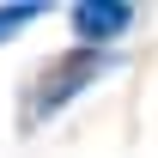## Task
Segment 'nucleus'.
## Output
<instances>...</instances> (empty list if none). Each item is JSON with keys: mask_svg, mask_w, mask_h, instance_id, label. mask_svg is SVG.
I'll list each match as a JSON object with an SVG mask.
<instances>
[{"mask_svg": "<svg viewBox=\"0 0 158 158\" xmlns=\"http://www.w3.org/2000/svg\"><path fill=\"white\" fill-rule=\"evenodd\" d=\"M116 73V49H73V55L49 61L31 85V98H24V128H43L49 116H61L79 91H91L98 79Z\"/></svg>", "mask_w": 158, "mask_h": 158, "instance_id": "obj_1", "label": "nucleus"}, {"mask_svg": "<svg viewBox=\"0 0 158 158\" xmlns=\"http://www.w3.org/2000/svg\"><path fill=\"white\" fill-rule=\"evenodd\" d=\"M67 19H73L79 49H116V43L134 31V19H140V12L128 6V0H79Z\"/></svg>", "mask_w": 158, "mask_h": 158, "instance_id": "obj_2", "label": "nucleus"}, {"mask_svg": "<svg viewBox=\"0 0 158 158\" xmlns=\"http://www.w3.org/2000/svg\"><path fill=\"white\" fill-rule=\"evenodd\" d=\"M37 19H43L37 0H12V6H0V43H12L24 24H37Z\"/></svg>", "mask_w": 158, "mask_h": 158, "instance_id": "obj_3", "label": "nucleus"}]
</instances>
